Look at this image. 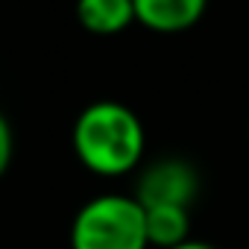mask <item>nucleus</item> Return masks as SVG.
I'll use <instances>...</instances> for the list:
<instances>
[{"instance_id": "obj_3", "label": "nucleus", "mask_w": 249, "mask_h": 249, "mask_svg": "<svg viewBox=\"0 0 249 249\" xmlns=\"http://www.w3.org/2000/svg\"><path fill=\"white\" fill-rule=\"evenodd\" d=\"M196 191H199V176L188 161L161 159L141 173L138 188H135V199L144 208H150V205H185V208H191V202L196 199Z\"/></svg>"}, {"instance_id": "obj_2", "label": "nucleus", "mask_w": 249, "mask_h": 249, "mask_svg": "<svg viewBox=\"0 0 249 249\" xmlns=\"http://www.w3.org/2000/svg\"><path fill=\"white\" fill-rule=\"evenodd\" d=\"M71 249H150L144 205L126 194L88 199L71 223Z\"/></svg>"}, {"instance_id": "obj_6", "label": "nucleus", "mask_w": 249, "mask_h": 249, "mask_svg": "<svg viewBox=\"0 0 249 249\" xmlns=\"http://www.w3.org/2000/svg\"><path fill=\"white\" fill-rule=\"evenodd\" d=\"M144 211H147L150 246L173 249L191 240V211L185 205H150Z\"/></svg>"}, {"instance_id": "obj_1", "label": "nucleus", "mask_w": 249, "mask_h": 249, "mask_svg": "<svg viewBox=\"0 0 249 249\" xmlns=\"http://www.w3.org/2000/svg\"><path fill=\"white\" fill-rule=\"evenodd\" d=\"M73 153L97 176L132 173L147 147L141 117L123 103L100 100L79 111L73 123Z\"/></svg>"}, {"instance_id": "obj_5", "label": "nucleus", "mask_w": 249, "mask_h": 249, "mask_svg": "<svg viewBox=\"0 0 249 249\" xmlns=\"http://www.w3.org/2000/svg\"><path fill=\"white\" fill-rule=\"evenodd\" d=\"M76 21L94 36H117L135 21L132 0H76Z\"/></svg>"}, {"instance_id": "obj_7", "label": "nucleus", "mask_w": 249, "mask_h": 249, "mask_svg": "<svg viewBox=\"0 0 249 249\" xmlns=\"http://www.w3.org/2000/svg\"><path fill=\"white\" fill-rule=\"evenodd\" d=\"M12 161V129H9V120L0 114V176L6 173Z\"/></svg>"}, {"instance_id": "obj_8", "label": "nucleus", "mask_w": 249, "mask_h": 249, "mask_svg": "<svg viewBox=\"0 0 249 249\" xmlns=\"http://www.w3.org/2000/svg\"><path fill=\"white\" fill-rule=\"evenodd\" d=\"M173 249H217L214 243H205V240H185L182 246H173Z\"/></svg>"}, {"instance_id": "obj_4", "label": "nucleus", "mask_w": 249, "mask_h": 249, "mask_svg": "<svg viewBox=\"0 0 249 249\" xmlns=\"http://www.w3.org/2000/svg\"><path fill=\"white\" fill-rule=\"evenodd\" d=\"M135 21L153 33H185L202 15L208 0H132Z\"/></svg>"}]
</instances>
